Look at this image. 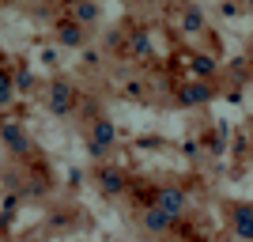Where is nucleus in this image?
<instances>
[{
	"mask_svg": "<svg viewBox=\"0 0 253 242\" xmlns=\"http://www.w3.org/2000/svg\"><path fill=\"white\" fill-rule=\"evenodd\" d=\"M72 19L80 27H95L102 19V8H98V0H72Z\"/></svg>",
	"mask_w": 253,
	"mask_h": 242,
	"instance_id": "7ed1b4c3",
	"label": "nucleus"
},
{
	"mask_svg": "<svg viewBox=\"0 0 253 242\" xmlns=\"http://www.w3.org/2000/svg\"><path fill=\"white\" fill-rule=\"evenodd\" d=\"M98 186H102V193H110V197H117V193L125 190V174L114 167H102L98 170Z\"/></svg>",
	"mask_w": 253,
	"mask_h": 242,
	"instance_id": "0eeeda50",
	"label": "nucleus"
},
{
	"mask_svg": "<svg viewBox=\"0 0 253 242\" xmlns=\"http://www.w3.org/2000/svg\"><path fill=\"white\" fill-rule=\"evenodd\" d=\"M114 121H110V117H95V121H91V151H95V155H102L106 147H114Z\"/></svg>",
	"mask_w": 253,
	"mask_h": 242,
	"instance_id": "f257e3e1",
	"label": "nucleus"
},
{
	"mask_svg": "<svg viewBox=\"0 0 253 242\" xmlns=\"http://www.w3.org/2000/svg\"><path fill=\"white\" fill-rule=\"evenodd\" d=\"M57 42L61 46H68V49H80V46L87 42V27H80V23L68 15V19H61L57 23Z\"/></svg>",
	"mask_w": 253,
	"mask_h": 242,
	"instance_id": "f03ea898",
	"label": "nucleus"
},
{
	"mask_svg": "<svg viewBox=\"0 0 253 242\" xmlns=\"http://www.w3.org/2000/svg\"><path fill=\"white\" fill-rule=\"evenodd\" d=\"M197 72H204V76L211 72V64H208V57H197Z\"/></svg>",
	"mask_w": 253,
	"mask_h": 242,
	"instance_id": "f8f14e48",
	"label": "nucleus"
},
{
	"mask_svg": "<svg viewBox=\"0 0 253 242\" xmlns=\"http://www.w3.org/2000/svg\"><path fill=\"white\" fill-rule=\"evenodd\" d=\"M159 208L170 212V216H181V212H185V193L174 190V186H163V190H159Z\"/></svg>",
	"mask_w": 253,
	"mask_h": 242,
	"instance_id": "39448f33",
	"label": "nucleus"
},
{
	"mask_svg": "<svg viewBox=\"0 0 253 242\" xmlns=\"http://www.w3.org/2000/svg\"><path fill=\"white\" fill-rule=\"evenodd\" d=\"M49 106L57 110V114H72V106H76V91H72L68 84H61V80H57V84L49 87Z\"/></svg>",
	"mask_w": 253,
	"mask_h": 242,
	"instance_id": "20e7f679",
	"label": "nucleus"
},
{
	"mask_svg": "<svg viewBox=\"0 0 253 242\" xmlns=\"http://www.w3.org/2000/svg\"><path fill=\"white\" fill-rule=\"evenodd\" d=\"M170 220H174V216H170V212H163L159 204H155V208H148V212H144V227H148L151 235L167 231V227H170Z\"/></svg>",
	"mask_w": 253,
	"mask_h": 242,
	"instance_id": "6e6552de",
	"label": "nucleus"
},
{
	"mask_svg": "<svg viewBox=\"0 0 253 242\" xmlns=\"http://www.w3.org/2000/svg\"><path fill=\"white\" fill-rule=\"evenodd\" d=\"M4 102H11V80L8 76H0V106Z\"/></svg>",
	"mask_w": 253,
	"mask_h": 242,
	"instance_id": "9b49d317",
	"label": "nucleus"
},
{
	"mask_svg": "<svg viewBox=\"0 0 253 242\" xmlns=\"http://www.w3.org/2000/svg\"><path fill=\"white\" fill-rule=\"evenodd\" d=\"M0 133H4V140H8V147L15 151V155H27V151H31V140H27V133H23L15 121H11V125H4Z\"/></svg>",
	"mask_w": 253,
	"mask_h": 242,
	"instance_id": "423d86ee",
	"label": "nucleus"
},
{
	"mask_svg": "<svg viewBox=\"0 0 253 242\" xmlns=\"http://www.w3.org/2000/svg\"><path fill=\"white\" fill-rule=\"evenodd\" d=\"M181 23H185V31H193V34L204 31V15L197 8H185V19H181Z\"/></svg>",
	"mask_w": 253,
	"mask_h": 242,
	"instance_id": "9d476101",
	"label": "nucleus"
},
{
	"mask_svg": "<svg viewBox=\"0 0 253 242\" xmlns=\"http://www.w3.org/2000/svg\"><path fill=\"white\" fill-rule=\"evenodd\" d=\"M208 95H211V91H208V84H189L181 98H185V102H204Z\"/></svg>",
	"mask_w": 253,
	"mask_h": 242,
	"instance_id": "1a4fd4ad",
	"label": "nucleus"
}]
</instances>
